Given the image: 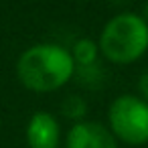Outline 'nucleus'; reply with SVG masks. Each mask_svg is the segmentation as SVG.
<instances>
[{
	"instance_id": "f257e3e1",
	"label": "nucleus",
	"mask_w": 148,
	"mask_h": 148,
	"mask_svg": "<svg viewBox=\"0 0 148 148\" xmlns=\"http://www.w3.org/2000/svg\"><path fill=\"white\" fill-rule=\"evenodd\" d=\"M23 87L35 93H51L65 87L77 73L69 49L57 43H37L21 53L14 65Z\"/></svg>"
},
{
	"instance_id": "f03ea898",
	"label": "nucleus",
	"mask_w": 148,
	"mask_h": 148,
	"mask_svg": "<svg viewBox=\"0 0 148 148\" xmlns=\"http://www.w3.org/2000/svg\"><path fill=\"white\" fill-rule=\"evenodd\" d=\"M97 47L106 61L114 65H132L148 51V23L142 14L120 12L103 25Z\"/></svg>"
},
{
	"instance_id": "7ed1b4c3",
	"label": "nucleus",
	"mask_w": 148,
	"mask_h": 148,
	"mask_svg": "<svg viewBox=\"0 0 148 148\" xmlns=\"http://www.w3.org/2000/svg\"><path fill=\"white\" fill-rule=\"evenodd\" d=\"M110 132L118 144L146 146L148 144V101L134 93H122L112 99L108 108Z\"/></svg>"
},
{
	"instance_id": "20e7f679",
	"label": "nucleus",
	"mask_w": 148,
	"mask_h": 148,
	"mask_svg": "<svg viewBox=\"0 0 148 148\" xmlns=\"http://www.w3.org/2000/svg\"><path fill=\"white\" fill-rule=\"evenodd\" d=\"M65 148H118L110 128L95 120L75 122L65 134Z\"/></svg>"
},
{
	"instance_id": "39448f33",
	"label": "nucleus",
	"mask_w": 148,
	"mask_h": 148,
	"mask_svg": "<svg viewBox=\"0 0 148 148\" xmlns=\"http://www.w3.org/2000/svg\"><path fill=\"white\" fill-rule=\"evenodd\" d=\"M25 140L29 148H59L61 124L51 112H35L25 128Z\"/></svg>"
},
{
	"instance_id": "423d86ee",
	"label": "nucleus",
	"mask_w": 148,
	"mask_h": 148,
	"mask_svg": "<svg viewBox=\"0 0 148 148\" xmlns=\"http://www.w3.org/2000/svg\"><path fill=\"white\" fill-rule=\"evenodd\" d=\"M73 61H75V67L77 69H87V67H93L99 59V47H97V41L93 39H77L73 43V47L69 49Z\"/></svg>"
},
{
	"instance_id": "0eeeda50",
	"label": "nucleus",
	"mask_w": 148,
	"mask_h": 148,
	"mask_svg": "<svg viewBox=\"0 0 148 148\" xmlns=\"http://www.w3.org/2000/svg\"><path fill=\"white\" fill-rule=\"evenodd\" d=\"M61 110H63V114H65L67 118H71V120H75V122H81V120H83V114L87 112V103H85V99L79 97V95H69V97L63 101Z\"/></svg>"
},
{
	"instance_id": "6e6552de",
	"label": "nucleus",
	"mask_w": 148,
	"mask_h": 148,
	"mask_svg": "<svg viewBox=\"0 0 148 148\" xmlns=\"http://www.w3.org/2000/svg\"><path fill=\"white\" fill-rule=\"evenodd\" d=\"M138 95L144 101H148V71H144L138 79Z\"/></svg>"
},
{
	"instance_id": "1a4fd4ad",
	"label": "nucleus",
	"mask_w": 148,
	"mask_h": 148,
	"mask_svg": "<svg viewBox=\"0 0 148 148\" xmlns=\"http://www.w3.org/2000/svg\"><path fill=\"white\" fill-rule=\"evenodd\" d=\"M142 18L148 23V0H146V2H144V6H142Z\"/></svg>"
},
{
	"instance_id": "9d476101",
	"label": "nucleus",
	"mask_w": 148,
	"mask_h": 148,
	"mask_svg": "<svg viewBox=\"0 0 148 148\" xmlns=\"http://www.w3.org/2000/svg\"><path fill=\"white\" fill-rule=\"evenodd\" d=\"M75 2H87V0H75Z\"/></svg>"
}]
</instances>
